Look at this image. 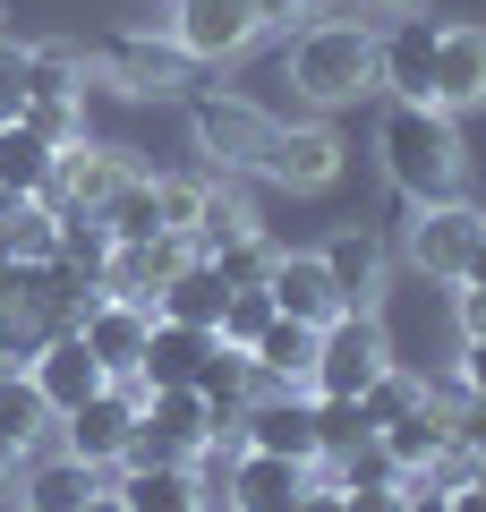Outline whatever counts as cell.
<instances>
[{"mask_svg":"<svg viewBox=\"0 0 486 512\" xmlns=\"http://www.w3.org/2000/svg\"><path fill=\"white\" fill-rule=\"evenodd\" d=\"M376 146H384V180H393L410 205L461 197V128H452V111L393 103V111H384V128H376Z\"/></svg>","mask_w":486,"mask_h":512,"instance_id":"1","label":"cell"},{"mask_svg":"<svg viewBox=\"0 0 486 512\" xmlns=\"http://www.w3.org/2000/svg\"><path fill=\"white\" fill-rule=\"evenodd\" d=\"M290 86L307 94V103H359L367 86H376V35L350 18H307L299 43H290Z\"/></svg>","mask_w":486,"mask_h":512,"instance_id":"2","label":"cell"},{"mask_svg":"<svg viewBox=\"0 0 486 512\" xmlns=\"http://www.w3.org/2000/svg\"><path fill=\"white\" fill-rule=\"evenodd\" d=\"M205 436H214V402L197 384H145L120 470H137V461H205Z\"/></svg>","mask_w":486,"mask_h":512,"instance_id":"3","label":"cell"},{"mask_svg":"<svg viewBox=\"0 0 486 512\" xmlns=\"http://www.w3.org/2000/svg\"><path fill=\"white\" fill-rule=\"evenodd\" d=\"M384 367H393V333H384V316L376 308H342L333 325L316 333V384H307V393H350V402H359Z\"/></svg>","mask_w":486,"mask_h":512,"instance_id":"4","label":"cell"},{"mask_svg":"<svg viewBox=\"0 0 486 512\" xmlns=\"http://www.w3.org/2000/svg\"><path fill=\"white\" fill-rule=\"evenodd\" d=\"M478 239H486V214H478V205L435 197V205H418V214H410L401 256H410L427 282H461V274H469V256H478Z\"/></svg>","mask_w":486,"mask_h":512,"instance_id":"5","label":"cell"},{"mask_svg":"<svg viewBox=\"0 0 486 512\" xmlns=\"http://www.w3.org/2000/svg\"><path fill=\"white\" fill-rule=\"evenodd\" d=\"M137 402H145V376H111L94 402L60 410V453L94 461V470H120L128 453V427H137Z\"/></svg>","mask_w":486,"mask_h":512,"instance_id":"6","label":"cell"},{"mask_svg":"<svg viewBox=\"0 0 486 512\" xmlns=\"http://www.w3.org/2000/svg\"><path fill=\"white\" fill-rule=\"evenodd\" d=\"M86 69L103 77L111 94H180L197 60H188L171 35H103V43L86 52Z\"/></svg>","mask_w":486,"mask_h":512,"instance_id":"7","label":"cell"},{"mask_svg":"<svg viewBox=\"0 0 486 512\" xmlns=\"http://www.w3.org/2000/svg\"><path fill=\"white\" fill-rule=\"evenodd\" d=\"M188 128H197V146L214 154L222 171H265L273 111H256L248 94H197V103H188Z\"/></svg>","mask_w":486,"mask_h":512,"instance_id":"8","label":"cell"},{"mask_svg":"<svg viewBox=\"0 0 486 512\" xmlns=\"http://www.w3.org/2000/svg\"><path fill=\"white\" fill-rule=\"evenodd\" d=\"M120 180H137V163H128V146H60L52 154V180H43V205L52 214H94V205L111 197Z\"/></svg>","mask_w":486,"mask_h":512,"instance_id":"9","label":"cell"},{"mask_svg":"<svg viewBox=\"0 0 486 512\" xmlns=\"http://www.w3.org/2000/svg\"><path fill=\"white\" fill-rule=\"evenodd\" d=\"M162 35H171V43L205 69V60H239L265 26H256L248 0H171V26H162Z\"/></svg>","mask_w":486,"mask_h":512,"instance_id":"10","label":"cell"},{"mask_svg":"<svg viewBox=\"0 0 486 512\" xmlns=\"http://www.w3.org/2000/svg\"><path fill=\"white\" fill-rule=\"evenodd\" d=\"M145 333H154V308H137V299H111V291H94L86 316H77V342L103 359V376H137Z\"/></svg>","mask_w":486,"mask_h":512,"instance_id":"11","label":"cell"},{"mask_svg":"<svg viewBox=\"0 0 486 512\" xmlns=\"http://www.w3.org/2000/svg\"><path fill=\"white\" fill-rule=\"evenodd\" d=\"M265 180H282V188H333L342 180V137L324 120H273V146H265Z\"/></svg>","mask_w":486,"mask_h":512,"instance_id":"12","label":"cell"},{"mask_svg":"<svg viewBox=\"0 0 486 512\" xmlns=\"http://www.w3.org/2000/svg\"><path fill=\"white\" fill-rule=\"evenodd\" d=\"M188 256H197V239H180V231L128 239V248H111V265H103V291H111V299H137V308H154V291H162L171 274H180Z\"/></svg>","mask_w":486,"mask_h":512,"instance_id":"13","label":"cell"},{"mask_svg":"<svg viewBox=\"0 0 486 512\" xmlns=\"http://www.w3.org/2000/svg\"><path fill=\"white\" fill-rule=\"evenodd\" d=\"M316 333H324V325L273 316V325L248 342V367H256V384H265V393H307V384H316Z\"/></svg>","mask_w":486,"mask_h":512,"instance_id":"14","label":"cell"},{"mask_svg":"<svg viewBox=\"0 0 486 512\" xmlns=\"http://www.w3.org/2000/svg\"><path fill=\"white\" fill-rule=\"evenodd\" d=\"M435 35H444V26L401 18L393 35L376 43V86H393V103H435Z\"/></svg>","mask_w":486,"mask_h":512,"instance_id":"15","label":"cell"},{"mask_svg":"<svg viewBox=\"0 0 486 512\" xmlns=\"http://www.w3.org/2000/svg\"><path fill=\"white\" fill-rule=\"evenodd\" d=\"M26 376H35V393L52 402V419H60V410H77V402H94V393L111 384V376H103V359H94L77 333H52V342L35 350V367H26Z\"/></svg>","mask_w":486,"mask_h":512,"instance_id":"16","label":"cell"},{"mask_svg":"<svg viewBox=\"0 0 486 512\" xmlns=\"http://www.w3.org/2000/svg\"><path fill=\"white\" fill-rule=\"evenodd\" d=\"M222 487H231V504L239 512H290L307 495V461H282V453H239L231 470H222Z\"/></svg>","mask_w":486,"mask_h":512,"instance_id":"17","label":"cell"},{"mask_svg":"<svg viewBox=\"0 0 486 512\" xmlns=\"http://www.w3.org/2000/svg\"><path fill=\"white\" fill-rule=\"evenodd\" d=\"M486 103V26H444L435 35V111Z\"/></svg>","mask_w":486,"mask_h":512,"instance_id":"18","label":"cell"},{"mask_svg":"<svg viewBox=\"0 0 486 512\" xmlns=\"http://www.w3.org/2000/svg\"><path fill=\"white\" fill-rule=\"evenodd\" d=\"M265 291H273V308L299 316V325H333V316H342V291L324 274V256H273Z\"/></svg>","mask_w":486,"mask_h":512,"instance_id":"19","label":"cell"},{"mask_svg":"<svg viewBox=\"0 0 486 512\" xmlns=\"http://www.w3.org/2000/svg\"><path fill=\"white\" fill-rule=\"evenodd\" d=\"M214 342H222V333H205V325H180V316H154V333H145V359H137V376H145V384H197V367L214 359Z\"/></svg>","mask_w":486,"mask_h":512,"instance_id":"20","label":"cell"},{"mask_svg":"<svg viewBox=\"0 0 486 512\" xmlns=\"http://www.w3.org/2000/svg\"><path fill=\"white\" fill-rule=\"evenodd\" d=\"M120 512H197V495H205V478H197V461H137V470H120Z\"/></svg>","mask_w":486,"mask_h":512,"instance_id":"21","label":"cell"},{"mask_svg":"<svg viewBox=\"0 0 486 512\" xmlns=\"http://www.w3.org/2000/svg\"><path fill=\"white\" fill-rule=\"evenodd\" d=\"M324 274H333V291H342V308H376V291H384V248H376V231H333L324 239Z\"/></svg>","mask_w":486,"mask_h":512,"instance_id":"22","label":"cell"},{"mask_svg":"<svg viewBox=\"0 0 486 512\" xmlns=\"http://www.w3.org/2000/svg\"><path fill=\"white\" fill-rule=\"evenodd\" d=\"M94 487H103V470H94V461H77V453H52V461H35V470H26V487H18V512H77Z\"/></svg>","mask_w":486,"mask_h":512,"instance_id":"23","label":"cell"},{"mask_svg":"<svg viewBox=\"0 0 486 512\" xmlns=\"http://www.w3.org/2000/svg\"><path fill=\"white\" fill-rule=\"evenodd\" d=\"M222 299H231V282H222L205 256H188L180 274L154 291V316H180V325H205V333H214V325H222Z\"/></svg>","mask_w":486,"mask_h":512,"instance_id":"24","label":"cell"},{"mask_svg":"<svg viewBox=\"0 0 486 512\" xmlns=\"http://www.w3.org/2000/svg\"><path fill=\"white\" fill-rule=\"evenodd\" d=\"M376 436H384V453L401 461V478H410V470H427V461H435V453H444V444H452V402H444V393H435V402H418L410 419L376 427Z\"/></svg>","mask_w":486,"mask_h":512,"instance_id":"25","label":"cell"},{"mask_svg":"<svg viewBox=\"0 0 486 512\" xmlns=\"http://www.w3.org/2000/svg\"><path fill=\"white\" fill-rule=\"evenodd\" d=\"M86 77L77 43H26V103H86Z\"/></svg>","mask_w":486,"mask_h":512,"instance_id":"26","label":"cell"},{"mask_svg":"<svg viewBox=\"0 0 486 512\" xmlns=\"http://www.w3.org/2000/svg\"><path fill=\"white\" fill-rule=\"evenodd\" d=\"M52 427L60 419H52V402L35 393V376H26V367H0V436L18 444V453H35Z\"/></svg>","mask_w":486,"mask_h":512,"instance_id":"27","label":"cell"},{"mask_svg":"<svg viewBox=\"0 0 486 512\" xmlns=\"http://www.w3.org/2000/svg\"><path fill=\"white\" fill-rule=\"evenodd\" d=\"M52 154H60V146H43L26 120H0V188H9V197H43Z\"/></svg>","mask_w":486,"mask_h":512,"instance_id":"28","label":"cell"},{"mask_svg":"<svg viewBox=\"0 0 486 512\" xmlns=\"http://www.w3.org/2000/svg\"><path fill=\"white\" fill-rule=\"evenodd\" d=\"M94 214H103V231L120 239V248H128V239H154V231H162V188H154V171L120 180L103 205H94Z\"/></svg>","mask_w":486,"mask_h":512,"instance_id":"29","label":"cell"},{"mask_svg":"<svg viewBox=\"0 0 486 512\" xmlns=\"http://www.w3.org/2000/svg\"><path fill=\"white\" fill-rule=\"evenodd\" d=\"M18 282H26V274H18ZM18 282L0 291V367H35V350H43V342H52V333H60L52 316H43L35 299L18 291Z\"/></svg>","mask_w":486,"mask_h":512,"instance_id":"30","label":"cell"},{"mask_svg":"<svg viewBox=\"0 0 486 512\" xmlns=\"http://www.w3.org/2000/svg\"><path fill=\"white\" fill-rule=\"evenodd\" d=\"M197 393H205V402H214V419H239V410H248L256 393H265V384H256V367H248V350H231V342H214V359L197 367Z\"/></svg>","mask_w":486,"mask_h":512,"instance_id":"31","label":"cell"},{"mask_svg":"<svg viewBox=\"0 0 486 512\" xmlns=\"http://www.w3.org/2000/svg\"><path fill=\"white\" fill-rule=\"evenodd\" d=\"M111 248H120V239L103 231V214H60V239H52V256L69 265L77 282H94V291H103V265H111Z\"/></svg>","mask_w":486,"mask_h":512,"instance_id":"32","label":"cell"},{"mask_svg":"<svg viewBox=\"0 0 486 512\" xmlns=\"http://www.w3.org/2000/svg\"><path fill=\"white\" fill-rule=\"evenodd\" d=\"M248 231H265V222H256V205L239 197L231 180H205V214H197V256L231 248V239H248Z\"/></svg>","mask_w":486,"mask_h":512,"instance_id":"33","label":"cell"},{"mask_svg":"<svg viewBox=\"0 0 486 512\" xmlns=\"http://www.w3.org/2000/svg\"><path fill=\"white\" fill-rule=\"evenodd\" d=\"M418 402H435V384H427V376H410V367H401V359H393V367H384V376H376V384H367V393H359L367 427H393V419H410Z\"/></svg>","mask_w":486,"mask_h":512,"instance_id":"34","label":"cell"},{"mask_svg":"<svg viewBox=\"0 0 486 512\" xmlns=\"http://www.w3.org/2000/svg\"><path fill=\"white\" fill-rule=\"evenodd\" d=\"M307 410H316V453H324V461L376 436V427H367V410L350 402V393H307Z\"/></svg>","mask_w":486,"mask_h":512,"instance_id":"35","label":"cell"},{"mask_svg":"<svg viewBox=\"0 0 486 512\" xmlns=\"http://www.w3.org/2000/svg\"><path fill=\"white\" fill-rule=\"evenodd\" d=\"M0 239H9V256H18V265H43V256H52V239H60V214L43 197H18V214L0 222Z\"/></svg>","mask_w":486,"mask_h":512,"instance_id":"36","label":"cell"},{"mask_svg":"<svg viewBox=\"0 0 486 512\" xmlns=\"http://www.w3.org/2000/svg\"><path fill=\"white\" fill-rule=\"evenodd\" d=\"M273 316H282V308H273V291H265V282H256V291H231V299H222V342H231V350H248L256 342V333H265L273 325Z\"/></svg>","mask_w":486,"mask_h":512,"instance_id":"37","label":"cell"},{"mask_svg":"<svg viewBox=\"0 0 486 512\" xmlns=\"http://www.w3.org/2000/svg\"><path fill=\"white\" fill-rule=\"evenodd\" d=\"M205 265H214V274L231 282V291H256V282L273 274V248H265V231H248V239H231V248H214Z\"/></svg>","mask_w":486,"mask_h":512,"instance_id":"38","label":"cell"},{"mask_svg":"<svg viewBox=\"0 0 486 512\" xmlns=\"http://www.w3.org/2000/svg\"><path fill=\"white\" fill-rule=\"evenodd\" d=\"M18 120L35 128L43 146H77V137H86V103H26Z\"/></svg>","mask_w":486,"mask_h":512,"instance_id":"39","label":"cell"},{"mask_svg":"<svg viewBox=\"0 0 486 512\" xmlns=\"http://www.w3.org/2000/svg\"><path fill=\"white\" fill-rule=\"evenodd\" d=\"M162 188V231L197 239V214H205V180H154Z\"/></svg>","mask_w":486,"mask_h":512,"instance_id":"40","label":"cell"},{"mask_svg":"<svg viewBox=\"0 0 486 512\" xmlns=\"http://www.w3.org/2000/svg\"><path fill=\"white\" fill-rule=\"evenodd\" d=\"M452 444H461L469 461L486 470V393H469V402H452Z\"/></svg>","mask_w":486,"mask_h":512,"instance_id":"41","label":"cell"},{"mask_svg":"<svg viewBox=\"0 0 486 512\" xmlns=\"http://www.w3.org/2000/svg\"><path fill=\"white\" fill-rule=\"evenodd\" d=\"M26 111V43L0 35V120H18Z\"/></svg>","mask_w":486,"mask_h":512,"instance_id":"42","label":"cell"},{"mask_svg":"<svg viewBox=\"0 0 486 512\" xmlns=\"http://www.w3.org/2000/svg\"><path fill=\"white\" fill-rule=\"evenodd\" d=\"M461 342H486V282H461Z\"/></svg>","mask_w":486,"mask_h":512,"instance_id":"43","label":"cell"},{"mask_svg":"<svg viewBox=\"0 0 486 512\" xmlns=\"http://www.w3.org/2000/svg\"><path fill=\"white\" fill-rule=\"evenodd\" d=\"M256 26H290V18H316V0H248Z\"/></svg>","mask_w":486,"mask_h":512,"instance_id":"44","label":"cell"},{"mask_svg":"<svg viewBox=\"0 0 486 512\" xmlns=\"http://www.w3.org/2000/svg\"><path fill=\"white\" fill-rule=\"evenodd\" d=\"M461 384H469V393H486V342H461Z\"/></svg>","mask_w":486,"mask_h":512,"instance_id":"45","label":"cell"},{"mask_svg":"<svg viewBox=\"0 0 486 512\" xmlns=\"http://www.w3.org/2000/svg\"><path fill=\"white\" fill-rule=\"evenodd\" d=\"M290 512H342V487H316V478H307V495Z\"/></svg>","mask_w":486,"mask_h":512,"instance_id":"46","label":"cell"},{"mask_svg":"<svg viewBox=\"0 0 486 512\" xmlns=\"http://www.w3.org/2000/svg\"><path fill=\"white\" fill-rule=\"evenodd\" d=\"M401 512H452V495H427V487H401Z\"/></svg>","mask_w":486,"mask_h":512,"instance_id":"47","label":"cell"},{"mask_svg":"<svg viewBox=\"0 0 486 512\" xmlns=\"http://www.w3.org/2000/svg\"><path fill=\"white\" fill-rule=\"evenodd\" d=\"M342 512H401V495H342Z\"/></svg>","mask_w":486,"mask_h":512,"instance_id":"48","label":"cell"},{"mask_svg":"<svg viewBox=\"0 0 486 512\" xmlns=\"http://www.w3.org/2000/svg\"><path fill=\"white\" fill-rule=\"evenodd\" d=\"M18 461H26V453H18V444H9V436H0V495L18 487Z\"/></svg>","mask_w":486,"mask_h":512,"instance_id":"49","label":"cell"},{"mask_svg":"<svg viewBox=\"0 0 486 512\" xmlns=\"http://www.w3.org/2000/svg\"><path fill=\"white\" fill-rule=\"evenodd\" d=\"M77 512H120V495H111V487H94V495H86Z\"/></svg>","mask_w":486,"mask_h":512,"instance_id":"50","label":"cell"},{"mask_svg":"<svg viewBox=\"0 0 486 512\" xmlns=\"http://www.w3.org/2000/svg\"><path fill=\"white\" fill-rule=\"evenodd\" d=\"M367 9H384V18H410V9H418V0H367Z\"/></svg>","mask_w":486,"mask_h":512,"instance_id":"51","label":"cell"},{"mask_svg":"<svg viewBox=\"0 0 486 512\" xmlns=\"http://www.w3.org/2000/svg\"><path fill=\"white\" fill-rule=\"evenodd\" d=\"M461 282H486V239H478V256H469V274Z\"/></svg>","mask_w":486,"mask_h":512,"instance_id":"52","label":"cell"},{"mask_svg":"<svg viewBox=\"0 0 486 512\" xmlns=\"http://www.w3.org/2000/svg\"><path fill=\"white\" fill-rule=\"evenodd\" d=\"M9 214H18V197H9V188H0V222H9Z\"/></svg>","mask_w":486,"mask_h":512,"instance_id":"53","label":"cell"}]
</instances>
